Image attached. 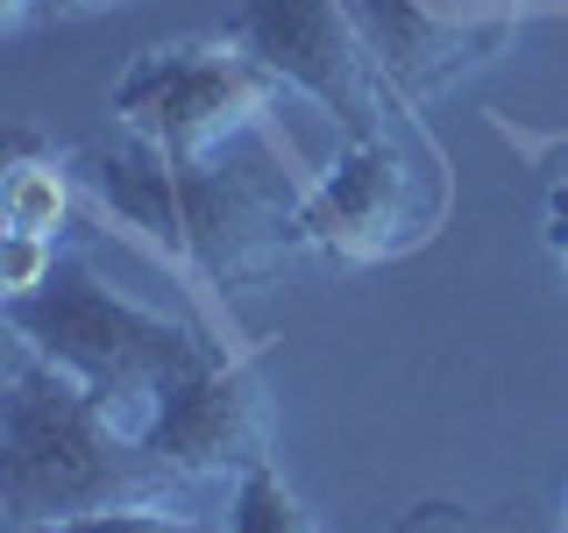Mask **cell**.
I'll return each instance as SVG.
<instances>
[{
	"label": "cell",
	"instance_id": "obj_1",
	"mask_svg": "<svg viewBox=\"0 0 568 533\" xmlns=\"http://www.w3.org/2000/svg\"><path fill=\"white\" fill-rule=\"evenodd\" d=\"M178 484L171 470H156L142 455L135 426L64 378L58 363H43L22 349L8 363V399H0V505H8L14 533L64 526L106 505H156Z\"/></svg>",
	"mask_w": 568,
	"mask_h": 533
},
{
	"label": "cell",
	"instance_id": "obj_2",
	"mask_svg": "<svg viewBox=\"0 0 568 533\" xmlns=\"http://www.w3.org/2000/svg\"><path fill=\"white\" fill-rule=\"evenodd\" d=\"M93 192L106 200V213L150 235L156 249H171L185 271L213 278L221 292L271 278L292 257V207H277L256 178L227 171V164H178V157L150 150V142H114L93 157Z\"/></svg>",
	"mask_w": 568,
	"mask_h": 533
},
{
	"label": "cell",
	"instance_id": "obj_3",
	"mask_svg": "<svg viewBox=\"0 0 568 533\" xmlns=\"http://www.w3.org/2000/svg\"><path fill=\"white\" fill-rule=\"evenodd\" d=\"M0 313H8L14 342L36 349L43 363H58L64 378H79L85 391H100L129 426L150 413V399L178 370L213 355V342L192 320H171L129 292H114L79 249H58L50 278L36 292L0 299Z\"/></svg>",
	"mask_w": 568,
	"mask_h": 533
},
{
	"label": "cell",
	"instance_id": "obj_4",
	"mask_svg": "<svg viewBox=\"0 0 568 533\" xmlns=\"http://www.w3.org/2000/svg\"><path fill=\"white\" fill-rule=\"evenodd\" d=\"M277 100H284V79L263 71L235 36L150 43L114 79V121L135 142L178 157V164H206L235 135H271L292 157V135L277 129Z\"/></svg>",
	"mask_w": 568,
	"mask_h": 533
},
{
	"label": "cell",
	"instance_id": "obj_5",
	"mask_svg": "<svg viewBox=\"0 0 568 533\" xmlns=\"http://www.w3.org/2000/svg\"><path fill=\"white\" fill-rule=\"evenodd\" d=\"M221 36H235L248 58L263 71H277L292 93L320 100L348 129V142L384 135L390 86H384L377 50H369L348 0H242Z\"/></svg>",
	"mask_w": 568,
	"mask_h": 533
},
{
	"label": "cell",
	"instance_id": "obj_6",
	"mask_svg": "<svg viewBox=\"0 0 568 533\" xmlns=\"http://www.w3.org/2000/svg\"><path fill=\"white\" fill-rule=\"evenodd\" d=\"M135 441L178 484L192 476H242L271 462V391L256 378V355H221L178 370L135 420Z\"/></svg>",
	"mask_w": 568,
	"mask_h": 533
},
{
	"label": "cell",
	"instance_id": "obj_7",
	"mask_svg": "<svg viewBox=\"0 0 568 533\" xmlns=\"http://www.w3.org/2000/svg\"><path fill=\"white\" fill-rule=\"evenodd\" d=\"M419 200H413V164L390 135H363L334 157L327 171L298 192L292 207V242L320 249L334 263H384L419 235Z\"/></svg>",
	"mask_w": 568,
	"mask_h": 533
},
{
	"label": "cell",
	"instance_id": "obj_8",
	"mask_svg": "<svg viewBox=\"0 0 568 533\" xmlns=\"http://www.w3.org/2000/svg\"><path fill=\"white\" fill-rule=\"evenodd\" d=\"M0 213L14 235H43L58 242L64 213H71V171L58 150H43L29 129L8 135V178H0Z\"/></svg>",
	"mask_w": 568,
	"mask_h": 533
},
{
	"label": "cell",
	"instance_id": "obj_9",
	"mask_svg": "<svg viewBox=\"0 0 568 533\" xmlns=\"http://www.w3.org/2000/svg\"><path fill=\"white\" fill-rule=\"evenodd\" d=\"M221 533H320V520L306 512V497L284 484L277 462H256V470L235 476V497H227V526Z\"/></svg>",
	"mask_w": 568,
	"mask_h": 533
},
{
	"label": "cell",
	"instance_id": "obj_10",
	"mask_svg": "<svg viewBox=\"0 0 568 533\" xmlns=\"http://www.w3.org/2000/svg\"><path fill=\"white\" fill-rule=\"evenodd\" d=\"M390 533H547V526L526 520L519 505H455V497H426V505H413Z\"/></svg>",
	"mask_w": 568,
	"mask_h": 533
},
{
	"label": "cell",
	"instance_id": "obj_11",
	"mask_svg": "<svg viewBox=\"0 0 568 533\" xmlns=\"http://www.w3.org/2000/svg\"><path fill=\"white\" fill-rule=\"evenodd\" d=\"M36 533H213V526L185 520V512H164V505H106L64 526H36Z\"/></svg>",
	"mask_w": 568,
	"mask_h": 533
},
{
	"label": "cell",
	"instance_id": "obj_12",
	"mask_svg": "<svg viewBox=\"0 0 568 533\" xmlns=\"http://www.w3.org/2000/svg\"><path fill=\"white\" fill-rule=\"evenodd\" d=\"M50 263H58V242H43V235H0V299H14V292H36V284L50 278Z\"/></svg>",
	"mask_w": 568,
	"mask_h": 533
},
{
	"label": "cell",
	"instance_id": "obj_13",
	"mask_svg": "<svg viewBox=\"0 0 568 533\" xmlns=\"http://www.w3.org/2000/svg\"><path fill=\"white\" fill-rule=\"evenodd\" d=\"M540 235H547V249H555V263H561V278H568V178H555V185H547Z\"/></svg>",
	"mask_w": 568,
	"mask_h": 533
},
{
	"label": "cell",
	"instance_id": "obj_14",
	"mask_svg": "<svg viewBox=\"0 0 568 533\" xmlns=\"http://www.w3.org/2000/svg\"><path fill=\"white\" fill-rule=\"evenodd\" d=\"M106 8H135V0H36L43 22H85V14H106Z\"/></svg>",
	"mask_w": 568,
	"mask_h": 533
},
{
	"label": "cell",
	"instance_id": "obj_15",
	"mask_svg": "<svg viewBox=\"0 0 568 533\" xmlns=\"http://www.w3.org/2000/svg\"><path fill=\"white\" fill-rule=\"evenodd\" d=\"M0 22H8V29H29L36 22V0H8V8H0Z\"/></svg>",
	"mask_w": 568,
	"mask_h": 533
}]
</instances>
